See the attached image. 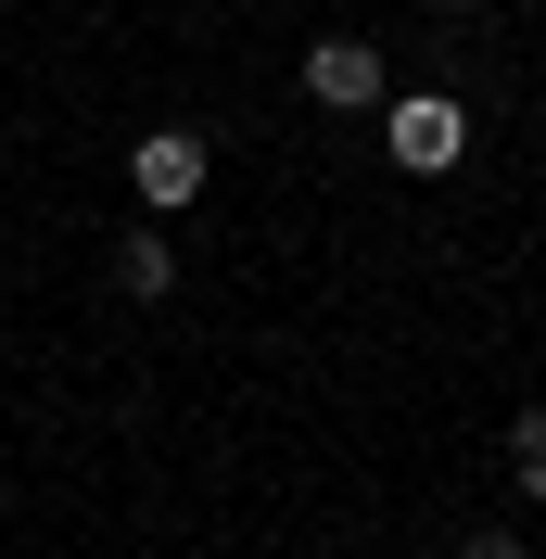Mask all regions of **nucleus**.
Wrapping results in <instances>:
<instances>
[{
    "label": "nucleus",
    "mask_w": 546,
    "mask_h": 559,
    "mask_svg": "<svg viewBox=\"0 0 546 559\" xmlns=\"http://www.w3.org/2000/svg\"><path fill=\"white\" fill-rule=\"evenodd\" d=\"M128 178H140V204H153V216H178V204H204L216 140H204V128H140V140H128Z\"/></svg>",
    "instance_id": "1"
},
{
    "label": "nucleus",
    "mask_w": 546,
    "mask_h": 559,
    "mask_svg": "<svg viewBox=\"0 0 546 559\" xmlns=\"http://www.w3.org/2000/svg\"><path fill=\"white\" fill-rule=\"evenodd\" d=\"M509 471H521V496H546V407L509 432Z\"/></svg>",
    "instance_id": "5"
},
{
    "label": "nucleus",
    "mask_w": 546,
    "mask_h": 559,
    "mask_svg": "<svg viewBox=\"0 0 546 559\" xmlns=\"http://www.w3.org/2000/svg\"><path fill=\"white\" fill-rule=\"evenodd\" d=\"M178 280V254H166V229H128V242H115V293H140V306H153V293H166Z\"/></svg>",
    "instance_id": "4"
},
{
    "label": "nucleus",
    "mask_w": 546,
    "mask_h": 559,
    "mask_svg": "<svg viewBox=\"0 0 546 559\" xmlns=\"http://www.w3.org/2000/svg\"><path fill=\"white\" fill-rule=\"evenodd\" d=\"M458 559H521V534H471V547H458Z\"/></svg>",
    "instance_id": "6"
},
{
    "label": "nucleus",
    "mask_w": 546,
    "mask_h": 559,
    "mask_svg": "<svg viewBox=\"0 0 546 559\" xmlns=\"http://www.w3.org/2000/svg\"><path fill=\"white\" fill-rule=\"evenodd\" d=\"M381 153L407 178H444L458 153H471V115L444 103V90H407V103H381Z\"/></svg>",
    "instance_id": "2"
},
{
    "label": "nucleus",
    "mask_w": 546,
    "mask_h": 559,
    "mask_svg": "<svg viewBox=\"0 0 546 559\" xmlns=\"http://www.w3.org/2000/svg\"><path fill=\"white\" fill-rule=\"evenodd\" d=\"M306 103L381 115V51H369V38H318V51H306Z\"/></svg>",
    "instance_id": "3"
}]
</instances>
